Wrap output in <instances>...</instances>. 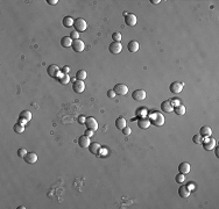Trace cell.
<instances>
[{
	"label": "cell",
	"instance_id": "obj_19",
	"mask_svg": "<svg viewBox=\"0 0 219 209\" xmlns=\"http://www.w3.org/2000/svg\"><path fill=\"white\" fill-rule=\"evenodd\" d=\"M127 49L129 52H137L139 50V43L137 41H131L127 44Z\"/></svg>",
	"mask_w": 219,
	"mask_h": 209
},
{
	"label": "cell",
	"instance_id": "obj_8",
	"mask_svg": "<svg viewBox=\"0 0 219 209\" xmlns=\"http://www.w3.org/2000/svg\"><path fill=\"white\" fill-rule=\"evenodd\" d=\"M72 88H73V91L76 93L81 94V93L84 92V90H85V84H84L83 80H76L75 83L72 84Z\"/></svg>",
	"mask_w": 219,
	"mask_h": 209
},
{
	"label": "cell",
	"instance_id": "obj_2",
	"mask_svg": "<svg viewBox=\"0 0 219 209\" xmlns=\"http://www.w3.org/2000/svg\"><path fill=\"white\" fill-rule=\"evenodd\" d=\"M73 27H75V30H76V31L81 33V31H85V30H86L87 25H86V21H85L84 19L78 17V19H76L75 22H73Z\"/></svg>",
	"mask_w": 219,
	"mask_h": 209
},
{
	"label": "cell",
	"instance_id": "obj_18",
	"mask_svg": "<svg viewBox=\"0 0 219 209\" xmlns=\"http://www.w3.org/2000/svg\"><path fill=\"white\" fill-rule=\"evenodd\" d=\"M178 195L181 196V197H189V195H190V189L187 187V186H181L179 188H178Z\"/></svg>",
	"mask_w": 219,
	"mask_h": 209
},
{
	"label": "cell",
	"instance_id": "obj_4",
	"mask_svg": "<svg viewBox=\"0 0 219 209\" xmlns=\"http://www.w3.org/2000/svg\"><path fill=\"white\" fill-rule=\"evenodd\" d=\"M109 50H110V52H112V54H114V55H118V54H120V52H121V50H123V45H121V43H120V42H113V43H111V44H110Z\"/></svg>",
	"mask_w": 219,
	"mask_h": 209
},
{
	"label": "cell",
	"instance_id": "obj_29",
	"mask_svg": "<svg viewBox=\"0 0 219 209\" xmlns=\"http://www.w3.org/2000/svg\"><path fill=\"white\" fill-rule=\"evenodd\" d=\"M13 130L15 133H18V134H22L25 131V125H20V123H16V125H14Z\"/></svg>",
	"mask_w": 219,
	"mask_h": 209
},
{
	"label": "cell",
	"instance_id": "obj_37",
	"mask_svg": "<svg viewBox=\"0 0 219 209\" xmlns=\"http://www.w3.org/2000/svg\"><path fill=\"white\" fill-rule=\"evenodd\" d=\"M85 121H86V117H84V116H79L78 117V122L81 125H85Z\"/></svg>",
	"mask_w": 219,
	"mask_h": 209
},
{
	"label": "cell",
	"instance_id": "obj_10",
	"mask_svg": "<svg viewBox=\"0 0 219 209\" xmlns=\"http://www.w3.org/2000/svg\"><path fill=\"white\" fill-rule=\"evenodd\" d=\"M137 19L134 14H127V15L125 16V23H126L127 26L134 27V26L137 25Z\"/></svg>",
	"mask_w": 219,
	"mask_h": 209
},
{
	"label": "cell",
	"instance_id": "obj_20",
	"mask_svg": "<svg viewBox=\"0 0 219 209\" xmlns=\"http://www.w3.org/2000/svg\"><path fill=\"white\" fill-rule=\"evenodd\" d=\"M100 149H101V146H100V144L99 143H91L90 144V146H89V150H90V152L93 153V154H98V152L100 151Z\"/></svg>",
	"mask_w": 219,
	"mask_h": 209
},
{
	"label": "cell",
	"instance_id": "obj_23",
	"mask_svg": "<svg viewBox=\"0 0 219 209\" xmlns=\"http://www.w3.org/2000/svg\"><path fill=\"white\" fill-rule=\"evenodd\" d=\"M137 125H139V128H141V129H147V128L151 125V121H149L148 119H141V120L137 121Z\"/></svg>",
	"mask_w": 219,
	"mask_h": 209
},
{
	"label": "cell",
	"instance_id": "obj_27",
	"mask_svg": "<svg viewBox=\"0 0 219 209\" xmlns=\"http://www.w3.org/2000/svg\"><path fill=\"white\" fill-rule=\"evenodd\" d=\"M185 180H187V178H185V174H183V173H178L175 176V181L177 184H183Z\"/></svg>",
	"mask_w": 219,
	"mask_h": 209
},
{
	"label": "cell",
	"instance_id": "obj_40",
	"mask_svg": "<svg viewBox=\"0 0 219 209\" xmlns=\"http://www.w3.org/2000/svg\"><path fill=\"white\" fill-rule=\"evenodd\" d=\"M47 2H48L49 5H51V6H54V5H56V4L58 2V0H47Z\"/></svg>",
	"mask_w": 219,
	"mask_h": 209
},
{
	"label": "cell",
	"instance_id": "obj_30",
	"mask_svg": "<svg viewBox=\"0 0 219 209\" xmlns=\"http://www.w3.org/2000/svg\"><path fill=\"white\" fill-rule=\"evenodd\" d=\"M175 113L177 115H184L185 114V107L183 105H178V106L175 107Z\"/></svg>",
	"mask_w": 219,
	"mask_h": 209
},
{
	"label": "cell",
	"instance_id": "obj_21",
	"mask_svg": "<svg viewBox=\"0 0 219 209\" xmlns=\"http://www.w3.org/2000/svg\"><path fill=\"white\" fill-rule=\"evenodd\" d=\"M72 42H73V40L70 36H65L61 40V45L64 47V48H70L72 45Z\"/></svg>",
	"mask_w": 219,
	"mask_h": 209
},
{
	"label": "cell",
	"instance_id": "obj_33",
	"mask_svg": "<svg viewBox=\"0 0 219 209\" xmlns=\"http://www.w3.org/2000/svg\"><path fill=\"white\" fill-rule=\"evenodd\" d=\"M27 150L25 149V148H21V149H19L18 150V156L20 157V158H25V156L27 154Z\"/></svg>",
	"mask_w": 219,
	"mask_h": 209
},
{
	"label": "cell",
	"instance_id": "obj_36",
	"mask_svg": "<svg viewBox=\"0 0 219 209\" xmlns=\"http://www.w3.org/2000/svg\"><path fill=\"white\" fill-rule=\"evenodd\" d=\"M85 135H86L87 137H92V136L95 135V131H93V130H91V129H87V130L85 131Z\"/></svg>",
	"mask_w": 219,
	"mask_h": 209
},
{
	"label": "cell",
	"instance_id": "obj_14",
	"mask_svg": "<svg viewBox=\"0 0 219 209\" xmlns=\"http://www.w3.org/2000/svg\"><path fill=\"white\" fill-rule=\"evenodd\" d=\"M216 146V139L215 138H207L205 142H203V148L206 151H211Z\"/></svg>",
	"mask_w": 219,
	"mask_h": 209
},
{
	"label": "cell",
	"instance_id": "obj_17",
	"mask_svg": "<svg viewBox=\"0 0 219 209\" xmlns=\"http://www.w3.org/2000/svg\"><path fill=\"white\" fill-rule=\"evenodd\" d=\"M161 109L163 113H171L174 111V106L171 105V101H163L161 103Z\"/></svg>",
	"mask_w": 219,
	"mask_h": 209
},
{
	"label": "cell",
	"instance_id": "obj_7",
	"mask_svg": "<svg viewBox=\"0 0 219 209\" xmlns=\"http://www.w3.org/2000/svg\"><path fill=\"white\" fill-rule=\"evenodd\" d=\"M71 47H72V50L76 51V52H82L85 49V44H84V42L82 40H75L72 42Z\"/></svg>",
	"mask_w": 219,
	"mask_h": 209
},
{
	"label": "cell",
	"instance_id": "obj_13",
	"mask_svg": "<svg viewBox=\"0 0 219 209\" xmlns=\"http://www.w3.org/2000/svg\"><path fill=\"white\" fill-rule=\"evenodd\" d=\"M78 144L81 148H89L90 144H91V141H90V137H87L86 135H82L79 138H78Z\"/></svg>",
	"mask_w": 219,
	"mask_h": 209
},
{
	"label": "cell",
	"instance_id": "obj_35",
	"mask_svg": "<svg viewBox=\"0 0 219 209\" xmlns=\"http://www.w3.org/2000/svg\"><path fill=\"white\" fill-rule=\"evenodd\" d=\"M131 133H132V130H131V128H129V127H127V125L123 129V135H131Z\"/></svg>",
	"mask_w": 219,
	"mask_h": 209
},
{
	"label": "cell",
	"instance_id": "obj_1",
	"mask_svg": "<svg viewBox=\"0 0 219 209\" xmlns=\"http://www.w3.org/2000/svg\"><path fill=\"white\" fill-rule=\"evenodd\" d=\"M149 121H151V125H157V127L163 125H164L163 114H161V113H159V111L153 113V114H151V119H149Z\"/></svg>",
	"mask_w": 219,
	"mask_h": 209
},
{
	"label": "cell",
	"instance_id": "obj_39",
	"mask_svg": "<svg viewBox=\"0 0 219 209\" xmlns=\"http://www.w3.org/2000/svg\"><path fill=\"white\" fill-rule=\"evenodd\" d=\"M69 71H70V68H69V66H63V69H62V73H65V74H68Z\"/></svg>",
	"mask_w": 219,
	"mask_h": 209
},
{
	"label": "cell",
	"instance_id": "obj_6",
	"mask_svg": "<svg viewBox=\"0 0 219 209\" xmlns=\"http://www.w3.org/2000/svg\"><path fill=\"white\" fill-rule=\"evenodd\" d=\"M47 72H48V74H49V77H51V78H58L60 77V74H61V72H60V68L57 66V65H50V66H48V69H47Z\"/></svg>",
	"mask_w": 219,
	"mask_h": 209
},
{
	"label": "cell",
	"instance_id": "obj_26",
	"mask_svg": "<svg viewBox=\"0 0 219 209\" xmlns=\"http://www.w3.org/2000/svg\"><path fill=\"white\" fill-rule=\"evenodd\" d=\"M58 82L62 84V85H67L70 82V77H69L68 74H65V73H62L58 77Z\"/></svg>",
	"mask_w": 219,
	"mask_h": 209
},
{
	"label": "cell",
	"instance_id": "obj_42",
	"mask_svg": "<svg viewBox=\"0 0 219 209\" xmlns=\"http://www.w3.org/2000/svg\"><path fill=\"white\" fill-rule=\"evenodd\" d=\"M188 188H189V189H195V185H192V184H190V185L188 186Z\"/></svg>",
	"mask_w": 219,
	"mask_h": 209
},
{
	"label": "cell",
	"instance_id": "obj_9",
	"mask_svg": "<svg viewBox=\"0 0 219 209\" xmlns=\"http://www.w3.org/2000/svg\"><path fill=\"white\" fill-rule=\"evenodd\" d=\"M183 90V84L179 83V82H174V83L170 84V92L173 94H178L181 93Z\"/></svg>",
	"mask_w": 219,
	"mask_h": 209
},
{
	"label": "cell",
	"instance_id": "obj_25",
	"mask_svg": "<svg viewBox=\"0 0 219 209\" xmlns=\"http://www.w3.org/2000/svg\"><path fill=\"white\" fill-rule=\"evenodd\" d=\"M115 127H117L118 129L123 130V128L126 127V120H125L123 117H118V119L115 120Z\"/></svg>",
	"mask_w": 219,
	"mask_h": 209
},
{
	"label": "cell",
	"instance_id": "obj_34",
	"mask_svg": "<svg viewBox=\"0 0 219 209\" xmlns=\"http://www.w3.org/2000/svg\"><path fill=\"white\" fill-rule=\"evenodd\" d=\"M70 37H71L73 41H75V40H79V33L76 31V30H72L71 34H70Z\"/></svg>",
	"mask_w": 219,
	"mask_h": 209
},
{
	"label": "cell",
	"instance_id": "obj_22",
	"mask_svg": "<svg viewBox=\"0 0 219 209\" xmlns=\"http://www.w3.org/2000/svg\"><path fill=\"white\" fill-rule=\"evenodd\" d=\"M199 133H201L199 135H202L203 137H209V136L212 134V130H211V128H210V127L204 125V127H202V128H201Z\"/></svg>",
	"mask_w": 219,
	"mask_h": 209
},
{
	"label": "cell",
	"instance_id": "obj_43",
	"mask_svg": "<svg viewBox=\"0 0 219 209\" xmlns=\"http://www.w3.org/2000/svg\"><path fill=\"white\" fill-rule=\"evenodd\" d=\"M216 156H217V157H218V156H219V153H218V148H216Z\"/></svg>",
	"mask_w": 219,
	"mask_h": 209
},
{
	"label": "cell",
	"instance_id": "obj_41",
	"mask_svg": "<svg viewBox=\"0 0 219 209\" xmlns=\"http://www.w3.org/2000/svg\"><path fill=\"white\" fill-rule=\"evenodd\" d=\"M151 2L153 5H157V4H160L161 2V0H151Z\"/></svg>",
	"mask_w": 219,
	"mask_h": 209
},
{
	"label": "cell",
	"instance_id": "obj_3",
	"mask_svg": "<svg viewBox=\"0 0 219 209\" xmlns=\"http://www.w3.org/2000/svg\"><path fill=\"white\" fill-rule=\"evenodd\" d=\"M32 120V113L29 111H22L19 115V120H18V123L25 125L27 122H29Z\"/></svg>",
	"mask_w": 219,
	"mask_h": 209
},
{
	"label": "cell",
	"instance_id": "obj_28",
	"mask_svg": "<svg viewBox=\"0 0 219 209\" xmlns=\"http://www.w3.org/2000/svg\"><path fill=\"white\" fill-rule=\"evenodd\" d=\"M76 78H77V80H84V79L86 78V71H84V70H79V71H77V73H76Z\"/></svg>",
	"mask_w": 219,
	"mask_h": 209
},
{
	"label": "cell",
	"instance_id": "obj_38",
	"mask_svg": "<svg viewBox=\"0 0 219 209\" xmlns=\"http://www.w3.org/2000/svg\"><path fill=\"white\" fill-rule=\"evenodd\" d=\"M107 97H109V98H114V97H115V92H114L113 90L109 91V92H107Z\"/></svg>",
	"mask_w": 219,
	"mask_h": 209
},
{
	"label": "cell",
	"instance_id": "obj_16",
	"mask_svg": "<svg viewBox=\"0 0 219 209\" xmlns=\"http://www.w3.org/2000/svg\"><path fill=\"white\" fill-rule=\"evenodd\" d=\"M24 159L26 160V163H28V164H35L37 162V156H36L35 152H28L25 156Z\"/></svg>",
	"mask_w": 219,
	"mask_h": 209
},
{
	"label": "cell",
	"instance_id": "obj_32",
	"mask_svg": "<svg viewBox=\"0 0 219 209\" xmlns=\"http://www.w3.org/2000/svg\"><path fill=\"white\" fill-rule=\"evenodd\" d=\"M112 40L114 42H120L121 41V34L119 31H115L112 34Z\"/></svg>",
	"mask_w": 219,
	"mask_h": 209
},
{
	"label": "cell",
	"instance_id": "obj_15",
	"mask_svg": "<svg viewBox=\"0 0 219 209\" xmlns=\"http://www.w3.org/2000/svg\"><path fill=\"white\" fill-rule=\"evenodd\" d=\"M190 170H191L190 164H189V163H187V162H183V163H181V164L178 165V171H179V173L188 174V173L190 172Z\"/></svg>",
	"mask_w": 219,
	"mask_h": 209
},
{
	"label": "cell",
	"instance_id": "obj_11",
	"mask_svg": "<svg viewBox=\"0 0 219 209\" xmlns=\"http://www.w3.org/2000/svg\"><path fill=\"white\" fill-rule=\"evenodd\" d=\"M132 97H133L134 100H137V101H143L146 99V97H147V93L143 90H137V91L133 92Z\"/></svg>",
	"mask_w": 219,
	"mask_h": 209
},
{
	"label": "cell",
	"instance_id": "obj_24",
	"mask_svg": "<svg viewBox=\"0 0 219 209\" xmlns=\"http://www.w3.org/2000/svg\"><path fill=\"white\" fill-rule=\"evenodd\" d=\"M73 22H75V20L72 19V17H70V16H65V17H63V21H62V23H63V26L64 27H72L73 26Z\"/></svg>",
	"mask_w": 219,
	"mask_h": 209
},
{
	"label": "cell",
	"instance_id": "obj_31",
	"mask_svg": "<svg viewBox=\"0 0 219 209\" xmlns=\"http://www.w3.org/2000/svg\"><path fill=\"white\" fill-rule=\"evenodd\" d=\"M192 142L195 143V144H202L203 143V136L202 135H195L193 137H192Z\"/></svg>",
	"mask_w": 219,
	"mask_h": 209
},
{
	"label": "cell",
	"instance_id": "obj_12",
	"mask_svg": "<svg viewBox=\"0 0 219 209\" xmlns=\"http://www.w3.org/2000/svg\"><path fill=\"white\" fill-rule=\"evenodd\" d=\"M85 125L87 127V129H91V130H93V131H96L97 129H98V123H97L95 117H86Z\"/></svg>",
	"mask_w": 219,
	"mask_h": 209
},
{
	"label": "cell",
	"instance_id": "obj_5",
	"mask_svg": "<svg viewBox=\"0 0 219 209\" xmlns=\"http://www.w3.org/2000/svg\"><path fill=\"white\" fill-rule=\"evenodd\" d=\"M113 91L115 92V94H119V95H126L128 93V87L125 85V84H118L114 86Z\"/></svg>",
	"mask_w": 219,
	"mask_h": 209
}]
</instances>
